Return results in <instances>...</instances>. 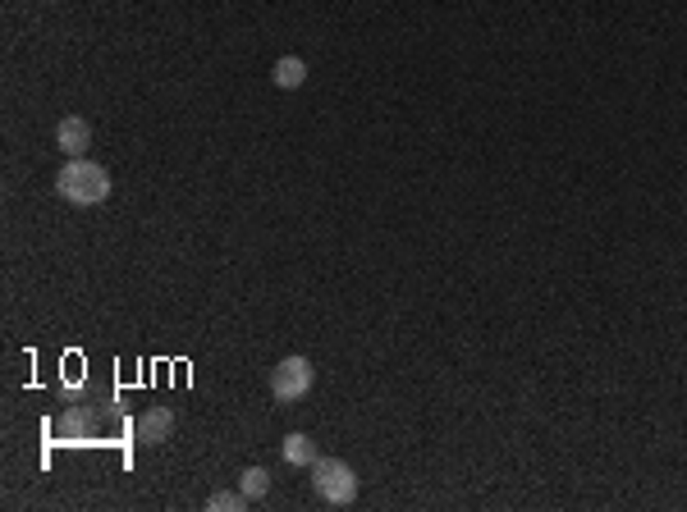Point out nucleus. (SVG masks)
<instances>
[{
	"mask_svg": "<svg viewBox=\"0 0 687 512\" xmlns=\"http://www.w3.org/2000/svg\"><path fill=\"white\" fill-rule=\"evenodd\" d=\"M55 147H60L65 156H83V152L92 147V123H87L83 114H65V119L55 123Z\"/></svg>",
	"mask_w": 687,
	"mask_h": 512,
	"instance_id": "39448f33",
	"label": "nucleus"
},
{
	"mask_svg": "<svg viewBox=\"0 0 687 512\" xmlns=\"http://www.w3.org/2000/svg\"><path fill=\"white\" fill-rule=\"evenodd\" d=\"M248 494L244 489H220V494H211L206 498V512H248Z\"/></svg>",
	"mask_w": 687,
	"mask_h": 512,
	"instance_id": "1a4fd4ad",
	"label": "nucleus"
},
{
	"mask_svg": "<svg viewBox=\"0 0 687 512\" xmlns=\"http://www.w3.org/2000/svg\"><path fill=\"white\" fill-rule=\"evenodd\" d=\"M55 192L74 206H96L110 197V174H105V165H96L87 156H69L65 170L55 174Z\"/></svg>",
	"mask_w": 687,
	"mask_h": 512,
	"instance_id": "f03ea898",
	"label": "nucleus"
},
{
	"mask_svg": "<svg viewBox=\"0 0 687 512\" xmlns=\"http://www.w3.org/2000/svg\"><path fill=\"white\" fill-rule=\"evenodd\" d=\"M170 430H174V408H147L138 417V426H134L138 444H165Z\"/></svg>",
	"mask_w": 687,
	"mask_h": 512,
	"instance_id": "423d86ee",
	"label": "nucleus"
},
{
	"mask_svg": "<svg viewBox=\"0 0 687 512\" xmlns=\"http://www.w3.org/2000/svg\"><path fill=\"white\" fill-rule=\"evenodd\" d=\"M271 83H275L280 92H294V87H303V83H307V64H303L298 55H280V60H275V69H271Z\"/></svg>",
	"mask_w": 687,
	"mask_h": 512,
	"instance_id": "0eeeda50",
	"label": "nucleus"
},
{
	"mask_svg": "<svg viewBox=\"0 0 687 512\" xmlns=\"http://www.w3.org/2000/svg\"><path fill=\"white\" fill-rule=\"evenodd\" d=\"M312 384H316V366H312L307 357H284V361L271 370V399H275V403H298Z\"/></svg>",
	"mask_w": 687,
	"mask_h": 512,
	"instance_id": "20e7f679",
	"label": "nucleus"
},
{
	"mask_svg": "<svg viewBox=\"0 0 687 512\" xmlns=\"http://www.w3.org/2000/svg\"><path fill=\"white\" fill-rule=\"evenodd\" d=\"M280 453H284V462H294V467H312V462H316V444H312L307 435H284Z\"/></svg>",
	"mask_w": 687,
	"mask_h": 512,
	"instance_id": "6e6552de",
	"label": "nucleus"
},
{
	"mask_svg": "<svg viewBox=\"0 0 687 512\" xmlns=\"http://www.w3.org/2000/svg\"><path fill=\"white\" fill-rule=\"evenodd\" d=\"M239 489H244L248 498H266V494H271V471H262V467H248V471L239 476Z\"/></svg>",
	"mask_w": 687,
	"mask_h": 512,
	"instance_id": "9d476101",
	"label": "nucleus"
},
{
	"mask_svg": "<svg viewBox=\"0 0 687 512\" xmlns=\"http://www.w3.org/2000/svg\"><path fill=\"white\" fill-rule=\"evenodd\" d=\"M110 421H124L120 403H78V408H65V417L55 421V435H60V444L83 448V444H101Z\"/></svg>",
	"mask_w": 687,
	"mask_h": 512,
	"instance_id": "f257e3e1",
	"label": "nucleus"
},
{
	"mask_svg": "<svg viewBox=\"0 0 687 512\" xmlns=\"http://www.w3.org/2000/svg\"><path fill=\"white\" fill-rule=\"evenodd\" d=\"M312 489L325 503H353L358 498V471L339 458H316L312 462Z\"/></svg>",
	"mask_w": 687,
	"mask_h": 512,
	"instance_id": "7ed1b4c3",
	"label": "nucleus"
}]
</instances>
